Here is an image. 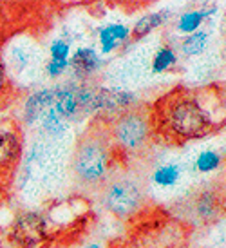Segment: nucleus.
I'll use <instances>...</instances> for the list:
<instances>
[{
  "mask_svg": "<svg viewBox=\"0 0 226 248\" xmlns=\"http://www.w3.org/2000/svg\"><path fill=\"white\" fill-rule=\"evenodd\" d=\"M69 69V62H58V60H49L45 63V73L49 78H60L62 75H65V71Z\"/></svg>",
  "mask_w": 226,
  "mask_h": 248,
  "instance_id": "nucleus-21",
  "label": "nucleus"
},
{
  "mask_svg": "<svg viewBox=\"0 0 226 248\" xmlns=\"http://www.w3.org/2000/svg\"><path fill=\"white\" fill-rule=\"evenodd\" d=\"M134 102L136 98L129 91L98 87V89H92L90 112H118L120 116L132 109Z\"/></svg>",
  "mask_w": 226,
  "mask_h": 248,
  "instance_id": "nucleus-7",
  "label": "nucleus"
},
{
  "mask_svg": "<svg viewBox=\"0 0 226 248\" xmlns=\"http://www.w3.org/2000/svg\"><path fill=\"white\" fill-rule=\"evenodd\" d=\"M178 62V55L172 47H161L154 55V60H152V71L154 73H165L170 67H174Z\"/></svg>",
  "mask_w": 226,
  "mask_h": 248,
  "instance_id": "nucleus-18",
  "label": "nucleus"
},
{
  "mask_svg": "<svg viewBox=\"0 0 226 248\" xmlns=\"http://www.w3.org/2000/svg\"><path fill=\"white\" fill-rule=\"evenodd\" d=\"M2 188H4V179L0 178V192H2Z\"/></svg>",
  "mask_w": 226,
  "mask_h": 248,
  "instance_id": "nucleus-24",
  "label": "nucleus"
},
{
  "mask_svg": "<svg viewBox=\"0 0 226 248\" xmlns=\"http://www.w3.org/2000/svg\"><path fill=\"white\" fill-rule=\"evenodd\" d=\"M130 36V31L123 24H109L105 28L100 29V53L102 55H109L112 51H116L121 44Z\"/></svg>",
  "mask_w": 226,
  "mask_h": 248,
  "instance_id": "nucleus-11",
  "label": "nucleus"
},
{
  "mask_svg": "<svg viewBox=\"0 0 226 248\" xmlns=\"http://www.w3.org/2000/svg\"><path fill=\"white\" fill-rule=\"evenodd\" d=\"M221 165V156L213 151H203L196 159V169L199 172H213Z\"/></svg>",
  "mask_w": 226,
  "mask_h": 248,
  "instance_id": "nucleus-19",
  "label": "nucleus"
},
{
  "mask_svg": "<svg viewBox=\"0 0 226 248\" xmlns=\"http://www.w3.org/2000/svg\"><path fill=\"white\" fill-rule=\"evenodd\" d=\"M168 18V11L163 9V11H156V13H151V15H145L141 20L136 22V26L132 28V36L139 40V38H143L147 36L149 33H152L154 29H158L159 26H163V22Z\"/></svg>",
  "mask_w": 226,
  "mask_h": 248,
  "instance_id": "nucleus-14",
  "label": "nucleus"
},
{
  "mask_svg": "<svg viewBox=\"0 0 226 248\" xmlns=\"http://www.w3.org/2000/svg\"><path fill=\"white\" fill-rule=\"evenodd\" d=\"M100 63H102L100 55H98L96 49L92 47H78L75 51V55H71V58H69V67L82 82L96 73Z\"/></svg>",
  "mask_w": 226,
  "mask_h": 248,
  "instance_id": "nucleus-10",
  "label": "nucleus"
},
{
  "mask_svg": "<svg viewBox=\"0 0 226 248\" xmlns=\"http://www.w3.org/2000/svg\"><path fill=\"white\" fill-rule=\"evenodd\" d=\"M151 122L143 110L130 109L116 118L110 131V140L125 152H137L149 143Z\"/></svg>",
  "mask_w": 226,
  "mask_h": 248,
  "instance_id": "nucleus-4",
  "label": "nucleus"
},
{
  "mask_svg": "<svg viewBox=\"0 0 226 248\" xmlns=\"http://www.w3.org/2000/svg\"><path fill=\"white\" fill-rule=\"evenodd\" d=\"M110 161V136L94 127L85 132L76 143L71 159V170L78 185L102 188L109 179Z\"/></svg>",
  "mask_w": 226,
  "mask_h": 248,
  "instance_id": "nucleus-1",
  "label": "nucleus"
},
{
  "mask_svg": "<svg viewBox=\"0 0 226 248\" xmlns=\"http://www.w3.org/2000/svg\"><path fill=\"white\" fill-rule=\"evenodd\" d=\"M47 235L45 219L38 212H22L9 230V241L20 248H36L40 247Z\"/></svg>",
  "mask_w": 226,
  "mask_h": 248,
  "instance_id": "nucleus-6",
  "label": "nucleus"
},
{
  "mask_svg": "<svg viewBox=\"0 0 226 248\" xmlns=\"http://www.w3.org/2000/svg\"><path fill=\"white\" fill-rule=\"evenodd\" d=\"M213 13H215V6H213L212 9H196V11L183 13L179 16L178 29L181 33H185V35H192V33L199 31L201 24H203L208 16H212Z\"/></svg>",
  "mask_w": 226,
  "mask_h": 248,
  "instance_id": "nucleus-13",
  "label": "nucleus"
},
{
  "mask_svg": "<svg viewBox=\"0 0 226 248\" xmlns=\"http://www.w3.org/2000/svg\"><path fill=\"white\" fill-rule=\"evenodd\" d=\"M31 51L28 47H24V46H18V44H15L13 47L9 46V51H7V63H4L7 67H11L15 73H22V71H26L29 63H31Z\"/></svg>",
  "mask_w": 226,
  "mask_h": 248,
  "instance_id": "nucleus-15",
  "label": "nucleus"
},
{
  "mask_svg": "<svg viewBox=\"0 0 226 248\" xmlns=\"http://www.w3.org/2000/svg\"><path fill=\"white\" fill-rule=\"evenodd\" d=\"M38 124H40L42 134H44L45 138L53 140V141H55V140H62L63 136L67 134V129H69L67 122H65L55 109H49Z\"/></svg>",
  "mask_w": 226,
  "mask_h": 248,
  "instance_id": "nucleus-12",
  "label": "nucleus"
},
{
  "mask_svg": "<svg viewBox=\"0 0 226 248\" xmlns=\"http://www.w3.org/2000/svg\"><path fill=\"white\" fill-rule=\"evenodd\" d=\"M11 87V83H9V76H7V69L4 62H2V58H0V96H4L7 91Z\"/></svg>",
  "mask_w": 226,
  "mask_h": 248,
  "instance_id": "nucleus-22",
  "label": "nucleus"
},
{
  "mask_svg": "<svg viewBox=\"0 0 226 248\" xmlns=\"http://www.w3.org/2000/svg\"><path fill=\"white\" fill-rule=\"evenodd\" d=\"M76 85H58L55 87V100H53V109L65 120V122H76L83 116L80 104H78V94H76Z\"/></svg>",
  "mask_w": 226,
  "mask_h": 248,
  "instance_id": "nucleus-9",
  "label": "nucleus"
},
{
  "mask_svg": "<svg viewBox=\"0 0 226 248\" xmlns=\"http://www.w3.org/2000/svg\"><path fill=\"white\" fill-rule=\"evenodd\" d=\"M143 190L130 178H110L102 186V203L118 217H130L143 205Z\"/></svg>",
  "mask_w": 226,
  "mask_h": 248,
  "instance_id": "nucleus-3",
  "label": "nucleus"
},
{
  "mask_svg": "<svg viewBox=\"0 0 226 248\" xmlns=\"http://www.w3.org/2000/svg\"><path fill=\"white\" fill-rule=\"evenodd\" d=\"M82 248H103L100 243H89V245H85V247H82Z\"/></svg>",
  "mask_w": 226,
  "mask_h": 248,
  "instance_id": "nucleus-23",
  "label": "nucleus"
},
{
  "mask_svg": "<svg viewBox=\"0 0 226 248\" xmlns=\"http://www.w3.org/2000/svg\"><path fill=\"white\" fill-rule=\"evenodd\" d=\"M168 129L181 140H197L213 129V122L197 100L179 98L168 109Z\"/></svg>",
  "mask_w": 226,
  "mask_h": 248,
  "instance_id": "nucleus-2",
  "label": "nucleus"
},
{
  "mask_svg": "<svg viewBox=\"0 0 226 248\" xmlns=\"http://www.w3.org/2000/svg\"><path fill=\"white\" fill-rule=\"evenodd\" d=\"M179 178H181V169L178 165H161L152 172V181L163 188L174 186Z\"/></svg>",
  "mask_w": 226,
  "mask_h": 248,
  "instance_id": "nucleus-16",
  "label": "nucleus"
},
{
  "mask_svg": "<svg viewBox=\"0 0 226 248\" xmlns=\"http://www.w3.org/2000/svg\"><path fill=\"white\" fill-rule=\"evenodd\" d=\"M49 55H51L49 60L69 62V58H71V44H69L67 40L56 38V40H53L51 42V46H49Z\"/></svg>",
  "mask_w": 226,
  "mask_h": 248,
  "instance_id": "nucleus-20",
  "label": "nucleus"
},
{
  "mask_svg": "<svg viewBox=\"0 0 226 248\" xmlns=\"http://www.w3.org/2000/svg\"><path fill=\"white\" fill-rule=\"evenodd\" d=\"M24 156V134L20 124L11 116L0 118V178L15 172Z\"/></svg>",
  "mask_w": 226,
  "mask_h": 248,
  "instance_id": "nucleus-5",
  "label": "nucleus"
},
{
  "mask_svg": "<svg viewBox=\"0 0 226 248\" xmlns=\"http://www.w3.org/2000/svg\"><path fill=\"white\" fill-rule=\"evenodd\" d=\"M206 44H208V33L205 31H196L192 35H186L181 42V51L188 56H196L201 55L206 49Z\"/></svg>",
  "mask_w": 226,
  "mask_h": 248,
  "instance_id": "nucleus-17",
  "label": "nucleus"
},
{
  "mask_svg": "<svg viewBox=\"0 0 226 248\" xmlns=\"http://www.w3.org/2000/svg\"><path fill=\"white\" fill-rule=\"evenodd\" d=\"M53 100H55L53 89H40L29 94L24 102V109H22V124L28 127L38 124L44 118V114L49 109H53Z\"/></svg>",
  "mask_w": 226,
  "mask_h": 248,
  "instance_id": "nucleus-8",
  "label": "nucleus"
}]
</instances>
